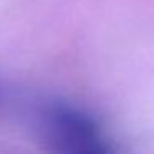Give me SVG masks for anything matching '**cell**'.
Returning a JSON list of instances; mask_svg holds the SVG:
<instances>
[{
    "label": "cell",
    "mask_w": 154,
    "mask_h": 154,
    "mask_svg": "<svg viewBox=\"0 0 154 154\" xmlns=\"http://www.w3.org/2000/svg\"><path fill=\"white\" fill-rule=\"evenodd\" d=\"M38 134L48 154H121L94 114L63 100L43 106Z\"/></svg>",
    "instance_id": "6da1fadb"
}]
</instances>
